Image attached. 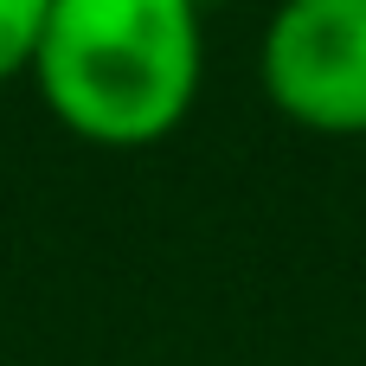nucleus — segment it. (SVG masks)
<instances>
[{
    "instance_id": "1",
    "label": "nucleus",
    "mask_w": 366,
    "mask_h": 366,
    "mask_svg": "<svg viewBox=\"0 0 366 366\" xmlns=\"http://www.w3.org/2000/svg\"><path fill=\"white\" fill-rule=\"evenodd\" d=\"M199 71L193 0H51L26 77L77 142L148 148L187 122Z\"/></svg>"
},
{
    "instance_id": "2",
    "label": "nucleus",
    "mask_w": 366,
    "mask_h": 366,
    "mask_svg": "<svg viewBox=\"0 0 366 366\" xmlns=\"http://www.w3.org/2000/svg\"><path fill=\"white\" fill-rule=\"evenodd\" d=\"M257 77L277 116L315 135H366V0H283Z\"/></svg>"
},
{
    "instance_id": "3",
    "label": "nucleus",
    "mask_w": 366,
    "mask_h": 366,
    "mask_svg": "<svg viewBox=\"0 0 366 366\" xmlns=\"http://www.w3.org/2000/svg\"><path fill=\"white\" fill-rule=\"evenodd\" d=\"M45 13H51V0H0V84L32 71Z\"/></svg>"
},
{
    "instance_id": "4",
    "label": "nucleus",
    "mask_w": 366,
    "mask_h": 366,
    "mask_svg": "<svg viewBox=\"0 0 366 366\" xmlns=\"http://www.w3.org/2000/svg\"><path fill=\"white\" fill-rule=\"evenodd\" d=\"M193 6H199V13H206V6H225V0H193Z\"/></svg>"
}]
</instances>
